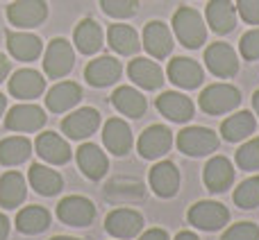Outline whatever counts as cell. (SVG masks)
Instances as JSON below:
<instances>
[{
    "label": "cell",
    "mask_w": 259,
    "mask_h": 240,
    "mask_svg": "<svg viewBox=\"0 0 259 240\" xmlns=\"http://www.w3.org/2000/svg\"><path fill=\"white\" fill-rule=\"evenodd\" d=\"M173 32L178 41L189 50L200 48L207 41V27L202 16L191 7H180L173 16Z\"/></svg>",
    "instance_id": "obj_1"
},
{
    "label": "cell",
    "mask_w": 259,
    "mask_h": 240,
    "mask_svg": "<svg viewBox=\"0 0 259 240\" xmlns=\"http://www.w3.org/2000/svg\"><path fill=\"white\" fill-rule=\"evenodd\" d=\"M241 104V93L232 84H211L200 93V109L209 116H221Z\"/></svg>",
    "instance_id": "obj_2"
},
{
    "label": "cell",
    "mask_w": 259,
    "mask_h": 240,
    "mask_svg": "<svg viewBox=\"0 0 259 240\" xmlns=\"http://www.w3.org/2000/svg\"><path fill=\"white\" fill-rule=\"evenodd\" d=\"M189 224H193L200 231H219L230 222V211L221 202H209L202 200L193 204L187 213Z\"/></svg>",
    "instance_id": "obj_3"
},
{
    "label": "cell",
    "mask_w": 259,
    "mask_h": 240,
    "mask_svg": "<svg viewBox=\"0 0 259 240\" xmlns=\"http://www.w3.org/2000/svg\"><path fill=\"white\" fill-rule=\"evenodd\" d=\"M175 145L187 156H205L219 150V136L207 127H184L175 138Z\"/></svg>",
    "instance_id": "obj_4"
},
{
    "label": "cell",
    "mask_w": 259,
    "mask_h": 240,
    "mask_svg": "<svg viewBox=\"0 0 259 240\" xmlns=\"http://www.w3.org/2000/svg\"><path fill=\"white\" fill-rule=\"evenodd\" d=\"M75 64V52H73L71 43L66 39H53L46 48V57H44V68L46 75L50 80H59V77L68 75Z\"/></svg>",
    "instance_id": "obj_5"
},
{
    "label": "cell",
    "mask_w": 259,
    "mask_h": 240,
    "mask_svg": "<svg viewBox=\"0 0 259 240\" xmlns=\"http://www.w3.org/2000/svg\"><path fill=\"white\" fill-rule=\"evenodd\" d=\"M57 218L68 227H89L96 218V206L80 195H68L57 204Z\"/></svg>",
    "instance_id": "obj_6"
},
{
    "label": "cell",
    "mask_w": 259,
    "mask_h": 240,
    "mask_svg": "<svg viewBox=\"0 0 259 240\" xmlns=\"http://www.w3.org/2000/svg\"><path fill=\"white\" fill-rule=\"evenodd\" d=\"M48 16V5L46 0H16L7 7V18L14 27L30 30L46 21Z\"/></svg>",
    "instance_id": "obj_7"
},
{
    "label": "cell",
    "mask_w": 259,
    "mask_h": 240,
    "mask_svg": "<svg viewBox=\"0 0 259 240\" xmlns=\"http://www.w3.org/2000/svg\"><path fill=\"white\" fill-rule=\"evenodd\" d=\"M173 145V132L166 125H150L139 136L137 150L143 159H161Z\"/></svg>",
    "instance_id": "obj_8"
},
{
    "label": "cell",
    "mask_w": 259,
    "mask_h": 240,
    "mask_svg": "<svg viewBox=\"0 0 259 240\" xmlns=\"http://www.w3.org/2000/svg\"><path fill=\"white\" fill-rule=\"evenodd\" d=\"M100 127V113L94 107H82L62 120V132L73 141H84L94 136Z\"/></svg>",
    "instance_id": "obj_9"
},
{
    "label": "cell",
    "mask_w": 259,
    "mask_h": 240,
    "mask_svg": "<svg viewBox=\"0 0 259 240\" xmlns=\"http://www.w3.org/2000/svg\"><path fill=\"white\" fill-rule=\"evenodd\" d=\"M205 64L216 77H234L239 73V57L232 45L216 41L205 50Z\"/></svg>",
    "instance_id": "obj_10"
},
{
    "label": "cell",
    "mask_w": 259,
    "mask_h": 240,
    "mask_svg": "<svg viewBox=\"0 0 259 240\" xmlns=\"http://www.w3.org/2000/svg\"><path fill=\"white\" fill-rule=\"evenodd\" d=\"M46 125V111L36 104H16L9 109L7 118H5V127L12 132H39Z\"/></svg>",
    "instance_id": "obj_11"
},
{
    "label": "cell",
    "mask_w": 259,
    "mask_h": 240,
    "mask_svg": "<svg viewBox=\"0 0 259 240\" xmlns=\"http://www.w3.org/2000/svg\"><path fill=\"white\" fill-rule=\"evenodd\" d=\"M148 184H150L152 193L164 200L173 197L180 188V170L173 161H159L150 168L148 172Z\"/></svg>",
    "instance_id": "obj_12"
},
{
    "label": "cell",
    "mask_w": 259,
    "mask_h": 240,
    "mask_svg": "<svg viewBox=\"0 0 259 240\" xmlns=\"http://www.w3.org/2000/svg\"><path fill=\"white\" fill-rule=\"evenodd\" d=\"M105 229H107L109 236H114L118 240L137 238V233L143 229V218L134 209H116L107 215Z\"/></svg>",
    "instance_id": "obj_13"
},
{
    "label": "cell",
    "mask_w": 259,
    "mask_h": 240,
    "mask_svg": "<svg viewBox=\"0 0 259 240\" xmlns=\"http://www.w3.org/2000/svg\"><path fill=\"white\" fill-rule=\"evenodd\" d=\"M234 165L225 156H214L207 161L205 170H202V182H205L209 193H223L234 184Z\"/></svg>",
    "instance_id": "obj_14"
},
{
    "label": "cell",
    "mask_w": 259,
    "mask_h": 240,
    "mask_svg": "<svg viewBox=\"0 0 259 240\" xmlns=\"http://www.w3.org/2000/svg\"><path fill=\"white\" fill-rule=\"evenodd\" d=\"M155 107L161 116L173 120V123H189V120L193 118V111H196L191 98H187L184 93H175V91L161 93L159 98H157Z\"/></svg>",
    "instance_id": "obj_15"
},
{
    "label": "cell",
    "mask_w": 259,
    "mask_h": 240,
    "mask_svg": "<svg viewBox=\"0 0 259 240\" xmlns=\"http://www.w3.org/2000/svg\"><path fill=\"white\" fill-rule=\"evenodd\" d=\"M127 75L134 84L146 91H155L164 84V71L159 68V64L148 57H134L127 66Z\"/></svg>",
    "instance_id": "obj_16"
},
{
    "label": "cell",
    "mask_w": 259,
    "mask_h": 240,
    "mask_svg": "<svg viewBox=\"0 0 259 240\" xmlns=\"http://www.w3.org/2000/svg\"><path fill=\"white\" fill-rule=\"evenodd\" d=\"M77 165H80L82 174L89 177L91 182H98L107 174L109 170V159L98 145L94 143H82L77 147Z\"/></svg>",
    "instance_id": "obj_17"
},
{
    "label": "cell",
    "mask_w": 259,
    "mask_h": 240,
    "mask_svg": "<svg viewBox=\"0 0 259 240\" xmlns=\"http://www.w3.org/2000/svg\"><path fill=\"white\" fill-rule=\"evenodd\" d=\"M34 147H36V154L50 165H64L71 161V145L55 132L39 134Z\"/></svg>",
    "instance_id": "obj_18"
},
{
    "label": "cell",
    "mask_w": 259,
    "mask_h": 240,
    "mask_svg": "<svg viewBox=\"0 0 259 240\" xmlns=\"http://www.w3.org/2000/svg\"><path fill=\"white\" fill-rule=\"evenodd\" d=\"M103 143L112 154L125 156L132 150V143H134L130 125L121 118H109L103 127Z\"/></svg>",
    "instance_id": "obj_19"
},
{
    "label": "cell",
    "mask_w": 259,
    "mask_h": 240,
    "mask_svg": "<svg viewBox=\"0 0 259 240\" xmlns=\"http://www.w3.org/2000/svg\"><path fill=\"white\" fill-rule=\"evenodd\" d=\"M46 91V80L32 68H21L9 80V93L18 100H34Z\"/></svg>",
    "instance_id": "obj_20"
},
{
    "label": "cell",
    "mask_w": 259,
    "mask_h": 240,
    "mask_svg": "<svg viewBox=\"0 0 259 240\" xmlns=\"http://www.w3.org/2000/svg\"><path fill=\"white\" fill-rule=\"evenodd\" d=\"M143 48L152 54L155 59H166L173 50V34L168 25L161 21H150L143 30Z\"/></svg>",
    "instance_id": "obj_21"
},
{
    "label": "cell",
    "mask_w": 259,
    "mask_h": 240,
    "mask_svg": "<svg viewBox=\"0 0 259 240\" xmlns=\"http://www.w3.org/2000/svg\"><path fill=\"white\" fill-rule=\"evenodd\" d=\"M121 73H123L121 62L105 54V57H98V59H94V62H89V66L84 68V80L89 82L91 86L103 89V86H109L116 80H121Z\"/></svg>",
    "instance_id": "obj_22"
},
{
    "label": "cell",
    "mask_w": 259,
    "mask_h": 240,
    "mask_svg": "<svg viewBox=\"0 0 259 240\" xmlns=\"http://www.w3.org/2000/svg\"><path fill=\"white\" fill-rule=\"evenodd\" d=\"M168 77L180 89H198L205 80L202 68L189 57H175L168 64Z\"/></svg>",
    "instance_id": "obj_23"
},
{
    "label": "cell",
    "mask_w": 259,
    "mask_h": 240,
    "mask_svg": "<svg viewBox=\"0 0 259 240\" xmlns=\"http://www.w3.org/2000/svg\"><path fill=\"white\" fill-rule=\"evenodd\" d=\"M7 50L18 62H34L44 50V43L32 32H7Z\"/></svg>",
    "instance_id": "obj_24"
},
{
    "label": "cell",
    "mask_w": 259,
    "mask_h": 240,
    "mask_svg": "<svg viewBox=\"0 0 259 240\" xmlns=\"http://www.w3.org/2000/svg\"><path fill=\"white\" fill-rule=\"evenodd\" d=\"M82 100V89L75 82H59L46 95V107L53 113H64Z\"/></svg>",
    "instance_id": "obj_25"
},
{
    "label": "cell",
    "mask_w": 259,
    "mask_h": 240,
    "mask_svg": "<svg viewBox=\"0 0 259 240\" xmlns=\"http://www.w3.org/2000/svg\"><path fill=\"white\" fill-rule=\"evenodd\" d=\"M205 14L207 23L216 34H228L237 25V7L230 0H209Z\"/></svg>",
    "instance_id": "obj_26"
},
{
    "label": "cell",
    "mask_w": 259,
    "mask_h": 240,
    "mask_svg": "<svg viewBox=\"0 0 259 240\" xmlns=\"http://www.w3.org/2000/svg\"><path fill=\"white\" fill-rule=\"evenodd\" d=\"M30 186L34 188L39 195L44 197H53L57 195L59 191L64 188V179L57 170L48 168V165H41V163H32L30 165Z\"/></svg>",
    "instance_id": "obj_27"
},
{
    "label": "cell",
    "mask_w": 259,
    "mask_h": 240,
    "mask_svg": "<svg viewBox=\"0 0 259 240\" xmlns=\"http://www.w3.org/2000/svg\"><path fill=\"white\" fill-rule=\"evenodd\" d=\"M25 177L16 170H9L0 177V206L3 209H16L25 202Z\"/></svg>",
    "instance_id": "obj_28"
},
{
    "label": "cell",
    "mask_w": 259,
    "mask_h": 240,
    "mask_svg": "<svg viewBox=\"0 0 259 240\" xmlns=\"http://www.w3.org/2000/svg\"><path fill=\"white\" fill-rule=\"evenodd\" d=\"M103 39H105L103 27L94 18H82L77 23L75 32H73V41H75L77 50L82 54H96L100 50V45H103Z\"/></svg>",
    "instance_id": "obj_29"
},
{
    "label": "cell",
    "mask_w": 259,
    "mask_h": 240,
    "mask_svg": "<svg viewBox=\"0 0 259 240\" xmlns=\"http://www.w3.org/2000/svg\"><path fill=\"white\" fill-rule=\"evenodd\" d=\"M255 129H257L255 116L250 111H239L221 123V136L228 143H239L246 141L250 134H255Z\"/></svg>",
    "instance_id": "obj_30"
},
{
    "label": "cell",
    "mask_w": 259,
    "mask_h": 240,
    "mask_svg": "<svg viewBox=\"0 0 259 240\" xmlns=\"http://www.w3.org/2000/svg\"><path fill=\"white\" fill-rule=\"evenodd\" d=\"M112 104L127 118H141L148 109V102L132 86H118L112 95Z\"/></svg>",
    "instance_id": "obj_31"
},
{
    "label": "cell",
    "mask_w": 259,
    "mask_h": 240,
    "mask_svg": "<svg viewBox=\"0 0 259 240\" xmlns=\"http://www.w3.org/2000/svg\"><path fill=\"white\" fill-rule=\"evenodd\" d=\"M32 143L25 136H9L0 141V163L3 165H21L30 159Z\"/></svg>",
    "instance_id": "obj_32"
},
{
    "label": "cell",
    "mask_w": 259,
    "mask_h": 240,
    "mask_svg": "<svg viewBox=\"0 0 259 240\" xmlns=\"http://www.w3.org/2000/svg\"><path fill=\"white\" fill-rule=\"evenodd\" d=\"M48 227H50V213L44 209V206H25V209L18 211L16 229L21 233L34 236V233L46 231Z\"/></svg>",
    "instance_id": "obj_33"
},
{
    "label": "cell",
    "mask_w": 259,
    "mask_h": 240,
    "mask_svg": "<svg viewBox=\"0 0 259 240\" xmlns=\"http://www.w3.org/2000/svg\"><path fill=\"white\" fill-rule=\"evenodd\" d=\"M107 41H109V45H112L114 52L125 54V57L139 52V48H141V41H139L137 30H134V27H130V25H118V23L109 27Z\"/></svg>",
    "instance_id": "obj_34"
},
{
    "label": "cell",
    "mask_w": 259,
    "mask_h": 240,
    "mask_svg": "<svg viewBox=\"0 0 259 240\" xmlns=\"http://www.w3.org/2000/svg\"><path fill=\"white\" fill-rule=\"evenodd\" d=\"M234 204L243 211H250V209H257L259 206V174L255 177H248L246 182L239 184V188L234 191L232 195Z\"/></svg>",
    "instance_id": "obj_35"
},
{
    "label": "cell",
    "mask_w": 259,
    "mask_h": 240,
    "mask_svg": "<svg viewBox=\"0 0 259 240\" xmlns=\"http://www.w3.org/2000/svg\"><path fill=\"white\" fill-rule=\"evenodd\" d=\"M234 161H237V165L241 170H259V136L243 143L237 150Z\"/></svg>",
    "instance_id": "obj_36"
},
{
    "label": "cell",
    "mask_w": 259,
    "mask_h": 240,
    "mask_svg": "<svg viewBox=\"0 0 259 240\" xmlns=\"http://www.w3.org/2000/svg\"><path fill=\"white\" fill-rule=\"evenodd\" d=\"M100 7L112 18H130L137 14L139 0H100Z\"/></svg>",
    "instance_id": "obj_37"
},
{
    "label": "cell",
    "mask_w": 259,
    "mask_h": 240,
    "mask_svg": "<svg viewBox=\"0 0 259 240\" xmlns=\"http://www.w3.org/2000/svg\"><path fill=\"white\" fill-rule=\"evenodd\" d=\"M239 52H241V57L246 59V62H257L259 59V27L246 32V34L241 36V41H239Z\"/></svg>",
    "instance_id": "obj_38"
},
{
    "label": "cell",
    "mask_w": 259,
    "mask_h": 240,
    "mask_svg": "<svg viewBox=\"0 0 259 240\" xmlns=\"http://www.w3.org/2000/svg\"><path fill=\"white\" fill-rule=\"evenodd\" d=\"M221 240H259V227L252 222L232 224V227L221 236Z\"/></svg>",
    "instance_id": "obj_39"
},
{
    "label": "cell",
    "mask_w": 259,
    "mask_h": 240,
    "mask_svg": "<svg viewBox=\"0 0 259 240\" xmlns=\"http://www.w3.org/2000/svg\"><path fill=\"white\" fill-rule=\"evenodd\" d=\"M237 12L250 25H259V0H237Z\"/></svg>",
    "instance_id": "obj_40"
},
{
    "label": "cell",
    "mask_w": 259,
    "mask_h": 240,
    "mask_svg": "<svg viewBox=\"0 0 259 240\" xmlns=\"http://www.w3.org/2000/svg\"><path fill=\"white\" fill-rule=\"evenodd\" d=\"M139 240H170V238L164 229H150V231H146Z\"/></svg>",
    "instance_id": "obj_41"
},
{
    "label": "cell",
    "mask_w": 259,
    "mask_h": 240,
    "mask_svg": "<svg viewBox=\"0 0 259 240\" xmlns=\"http://www.w3.org/2000/svg\"><path fill=\"white\" fill-rule=\"evenodd\" d=\"M9 236V218L5 213H0V240H7Z\"/></svg>",
    "instance_id": "obj_42"
},
{
    "label": "cell",
    "mask_w": 259,
    "mask_h": 240,
    "mask_svg": "<svg viewBox=\"0 0 259 240\" xmlns=\"http://www.w3.org/2000/svg\"><path fill=\"white\" fill-rule=\"evenodd\" d=\"M7 75H9V59L0 52V82H3Z\"/></svg>",
    "instance_id": "obj_43"
},
{
    "label": "cell",
    "mask_w": 259,
    "mask_h": 240,
    "mask_svg": "<svg viewBox=\"0 0 259 240\" xmlns=\"http://www.w3.org/2000/svg\"><path fill=\"white\" fill-rule=\"evenodd\" d=\"M175 240H200V238H198L193 231H180L178 236H175Z\"/></svg>",
    "instance_id": "obj_44"
},
{
    "label": "cell",
    "mask_w": 259,
    "mask_h": 240,
    "mask_svg": "<svg viewBox=\"0 0 259 240\" xmlns=\"http://www.w3.org/2000/svg\"><path fill=\"white\" fill-rule=\"evenodd\" d=\"M252 109H255V113L259 116V89L255 91V95H252Z\"/></svg>",
    "instance_id": "obj_45"
},
{
    "label": "cell",
    "mask_w": 259,
    "mask_h": 240,
    "mask_svg": "<svg viewBox=\"0 0 259 240\" xmlns=\"http://www.w3.org/2000/svg\"><path fill=\"white\" fill-rule=\"evenodd\" d=\"M5 109H7V98H5V95L0 93V116L5 113Z\"/></svg>",
    "instance_id": "obj_46"
},
{
    "label": "cell",
    "mask_w": 259,
    "mask_h": 240,
    "mask_svg": "<svg viewBox=\"0 0 259 240\" xmlns=\"http://www.w3.org/2000/svg\"><path fill=\"white\" fill-rule=\"evenodd\" d=\"M50 240H80V238H71V236H55V238H50Z\"/></svg>",
    "instance_id": "obj_47"
}]
</instances>
